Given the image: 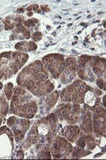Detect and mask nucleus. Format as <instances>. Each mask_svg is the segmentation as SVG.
<instances>
[{
    "instance_id": "24",
    "label": "nucleus",
    "mask_w": 106,
    "mask_h": 160,
    "mask_svg": "<svg viewBox=\"0 0 106 160\" xmlns=\"http://www.w3.org/2000/svg\"><path fill=\"white\" fill-rule=\"evenodd\" d=\"M38 22V19H36V18H33V19H30V20H27V21H26V22H24V25H25L26 28H31L36 25Z\"/></svg>"
},
{
    "instance_id": "16",
    "label": "nucleus",
    "mask_w": 106,
    "mask_h": 160,
    "mask_svg": "<svg viewBox=\"0 0 106 160\" xmlns=\"http://www.w3.org/2000/svg\"><path fill=\"white\" fill-rule=\"evenodd\" d=\"M80 127L83 132L89 133L93 130V121L91 117H88L81 114V119H80Z\"/></svg>"
},
{
    "instance_id": "19",
    "label": "nucleus",
    "mask_w": 106,
    "mask_h": 160,
    "mask_svg": "<svg viewBox=\"0 0 106 160\" xmlns=\"http://www.w3.org/2000/svg\"><path fill=\"white\" fill-rule=\"evenodd\" d=\"M58 97H59V92L58 91H54L53 93H50L47 97L46 98L45 102L49 108H54L55 106L56 102L58 101Z\"/></svg>"
},
{
    "instance_id": "9",
    "label": "nucleus",
    "mask_w": 106,
    "mask_h": 160,
    "mask_svg": "<svg viewBox=\"0 0 106 160\" xmlns=\"http://www.w3.org/2000/svg\"><path fill=\"white\" fill-rule=\"evenodd\" d=\"M77 59L74 57H70L65 60V68L62 72L61 76V82L63 83H66L72 80L76 76L77 73Z\"/></svg>"
},
{
    "instance_id": "7",
    "label": "nucleus",
    "mask_w": 106,
    "mask_h": 160,
    "mask_svg": "<svg viewBox=\"0 0 106 160\" xmlns=\"http://www.w3.org/2000/svg\"><path fill=\"white\" fill-rule=\"evenodd\" d=\"M72 145L61 137H56L52 141L51 148L54 158H67L72 152Z\"/></svg>"
},
{
    "instance_id": "18",
    "label": "nucleus",
    "mask_w": 106,
    "mask_h": 160,
    "mask_svg": "<svg viewBox=\"0 0 106 160\" xmlns=\"http://www.w3.org/2000/svg\"><path fill=\"white\" fill-rule=\"evenodd\" d=\"M80 112H81V108H80L79 104L73 103L72 111H71L70 117H69L68 120H67L68 123L73 125V124H75L76 122H77L78 118H79Z\"/></svg>"
},
{
    "instance_id": "23",
    "label": "nucleus",
    "mask_w": 106,
    "mask_h": 160,
    "mask_svg": "<svg viewBox=\"0 0 106 160\" xmlns=\"http://www.w3.org/2000/svg\"><path fill=\"white\" fill-rule=\"evenodd\" d=\"M96 146L95 138L91 135H85V147L88 148V149L93 150Z\"/></svg>"
},
{
    "instance_id": "6",
    "label": "nucleus",
    "mask_w": 106,
    "mask_h": 160,
    "mask_svg": "<svg viewBox=\"0 0 106 160\" xmlns=\"http://www.w3.org/2000/svg\"><path fill=\"white\" fill-rule=\"evenodd\" d=\"M37 123L38 135H43L46 142H50L56 134L57 118L54 114H51L46 118L38 120Z\"/></svg>"
},
{
    "instance_id": "13",
    "label": "nucleus",
    "mask_w": 106,
    "mask_h": 160,
    "mask_svg": "<svg viewBox=\"0 0 106 160\" xmlns=\"http://www.w3.org/2000/svg\"><path fill=\"white\" fill-rule=\"evenodd\" d=\"M30 38H31V34H30L29 30L26 29L25 27L19 26L15 31H13L11 37V40L28 39Z\"/></svg>"
},
{
    "instance_id": "4",
    "label": "nucleus",
    "mask_w": 106,
    "mask_h": 160,
    "mask_svg": "<svg viewBox=\"0 0 106 160\" xmlns=\"http://www.w3.org/2000/svg\"><path fill=\"white\" fill-rule=\"evenodd\" d=\"M92 90L85 82L81 80H76L74 83L64 88L61 91V98L63 102L81 104L84 101L85 94Z\"/></svg>"
},
{
    "instance_id": "10",
    "label": "nucleus",
    "mask_w": 106,
    "mask_h": 160,
    "mask_svg": "<svg viewBox=\"0 0 106 160\" xmlns=\"http://www.w3.org/2000/svg\"><path fill=\"white\" fill-rule=\"evenodd\" d=\"M92 71L97 75H103L105 73V59L98 56L91 57L90 60Z\"/></svg>"
},
{
    "instance_id": "21",
    "label": "nucleus",
    "mask_w": 106,
    "mask_h": 160,
    "mask_svg": "<svg viewBox=\"0 0 106 160\" xmlns=\"http://www.w3.org/2000/svg\"><path fill=\"white\" fill-rule=\"evenodd\" d=\"M8 111V102L2 95L0 96V115L5 117Z\"/></svg>"
},
{
    "instance_id": "11",
    "label": "nucleus",
    "mask_w": 106,
    "mask_h": 160,
    "mask_svg": "<svg viewBox=\"0 0 106 160\" xmlns=\"http://www.w3.org/2000/svg\"><path fill=\"white\" fill-rule=\"evenodd\" d=\"M62 135L70 142H76L80 134V128L77 126L69 125L62 130Z\"/></svg>"
},
{
    "instance_id": "17",
    "label": "nucleus",
    "mask_w": 106,
    "mask_h": 160,
    "mask_svg": "<svg viewBox=\"0 0 106 160\" xmlns=\"http://www.w3.org/2000/svg\"><path fill=\"white\" fill-rule=\"evenodd\" d=\"M38 46L33 42H19L15 45V49L23 52H31L37 49Z\"/></svg>"
},
{
    "instance_id": "27",
    "label": "nucleus",
    "mask_w": 106,
    "mask_h": 160,
    "mask_svg": "<svg viewBox=\"0 0 106 160\" xmlns=\"http://www.w3.org/2000/svg\"><path fill=\"white\" fill-rule=\"evenodd\" d=\"M97 85L101 89H105V88H104L105 87V81L103 80L102 78H98V79H97Z\"/></svg>"
},
{
    "instance_id": "33",
    "label": "nucleus",
    "mask_w": 106,
    "mask_h": 160,
    "mask_svg": "<svg viewBox=\"0 0 106 160\" xmlns=\"http://www.w3.org/2000/svg\"><path fill=\"white\" fill-rule=\"evenodd\" d=\"M33 15V13H29V14H28V15H30V16H31V15Z\"/></svg>"
},
{
    "instance_id": "15",
    "label": "nucleus",
    "mask_w": 106,
    "mask_h": 160,
    "mask_svg": "<svg viewBox=\"0 0 106 160\" xmlns=\"http://www.w3.org/2000/svg\"><path fill=\"white\" fill-rule=\"evenodd\" d=\"M24 20V18L22 16H11L8 17L4 22L6 30H11L15 27L21 26V22Z\"/></svg>"
},
{
    "instance_id": "29",
    "label": "nucleus",
    "mask_w": 106,
    "mask_h": 160,
    "mask_svg": "<svg viewBox=\"0 0 106 160\" xmlns=\"http://www.w3.org/2000/svg\"><path fill=\"white\" fill-rule=\"evenodd\" d=\"M17 157H18V158H23L24 157L23 152H22V151H18V153H17Z\"/></svg>"
},
{
    "instance_id": "1",
    "label": "nucleus",
    "mask_w": 106,
    "mask_h": 160,
    "mask_svg": "<svg viewBox=\"0 0 106 160\" xmlns=\"http://www.w3.org/2000/svg\"><path fill=\"white\" fill-rule=\"evenodd\" d=\"M49 74L41 61H35L24 68L18 74L17 83L37 97L52 92L54 84L48 79Z\"/></svg>"
},
{
    "instance_id": "28",
    "label": "nucleus",
    "mask_w": 106,
    "mask_h": 160,
    "mask_svg": "<svg viewBox=\"0 0 106 160\" xmlns=\"http://www.w3.org/2000/svg\"><path fill=\"white\" fill-rule=\"evenodd\" d=\"M15 119H16V117H10L9 118H8L7 120V126L8 127H10V128H11L14 124H15Z\"/></svg>"
},
{
    "instance_id": "12",
    "label": "nucleus",
    "mask_w": 106,
    "mask_h": 160,
    "mask_svg": "<svg viewBox=\"0 0 106 160\" xmlns=\"http://www.w3.org/2000/svg\"><path fill=\"white\" fill-rule=\"evenodd\" d=\"M72 108L73 104L71 103L60 105L58 109L55 111V113H54L56 118H58L60 121H63V120H66L67 121L70 115L71 111H72Z\"/></svg>"
},
{
    "instance_id": "14",
    "label": "nucleus",
    "mask_w": 106,
    "mask_h": 160,
    "mask_svg": "<svg viewBox=\"0 0 106 160\" xmlns=\"http://www.w3.org/2000/svg\"><path fill=\"white\" fill-rule=\"evenodd\" d=\"M31 124V121L27 118H17L15 119V124L11 127L12 131H20L26 133L27 129L29 128V126Z\"/></svg>"
},
{
    "instance_id": "32",
    "label": "nucleus",
    "mask_w": 106,
    "mask_h": 160,
    "mask_svg": "<svg viewBox=\"0 0 106 160\" xmlns=\"http://www.w3.org/2000/svg\"><path fill=\"white\" fill-rule=\"evenodd\" d=\"M2 116L0 115V125H1V122H2Z\"/></svg>"
},
{
    "instance_id": "2",
    "label": "nucleus",
    "mask_w": 106,
    "mask_h": 160,
    "mask_svg": "<svg viewBox=\"0 0 106 160\" xmlns=\"http://www.w3.org/2000/svg\"><path fill=\"white\" fill-rule=\"evenodd\" d=\"M11 103V113L25 118H32L38 111V105L32 95L21 87L15 88Z\"/></svg>"
},
{
    "instance_id": "25",
    "label": "nucleus",
    "mask_w": 106,
    "mask_h": 160,
    "mask_svg": "<svg viewBox=\"0 0 106 160\" xmlns=\"http://www.w3.org/2000/svg\"><path fill=\"white\" fill-rule=\"evenodd\" d=\"M51 152L49 151V150H43V151H40V153L38 154L39 158H51Z\"/></svg>"
},
{
    "instance_id": "20",
    "label": "nucleus",
    "mask_w": 106,
    "mask_h": 160,
    "mask_svg": "<svg viewBox=\"0 0 106 160\" xmlns=\"http://www.w3.org/2000/svg\"><path fill=\"white\" fill-rule=\"evenodd\" d=\"M72 157L74 158H81L84 156H86L87 155L90 154V151H85L84 148H81L79 147H76L74 148V151H72Z\"/></svg>"
},
{
    "instance_id": "31",
    "label": "nucleus",
    "mask_w": 106,
    "mask_h": 160,
    "mask_svg": "<svg viewBox=\"0 0 106 160\" xmlns=\"http://www.w3.org/2000/svg\"><path fill=\"white\" fill-rule=\"evenodd\" d=\"M2 89V83L1 82H0V91Z\"/></svg>"
},
{
    "instance_id": "3",
    "label": "nucleus",
    "mask_w": 106,
    "mask_h": 160,
    "mask_svg": "<svg viewBox=\"0 0 106 160\" xmlns=\"http://www.w3.org/2000/svg\"><path fill=\"white\" fill-rule=\"evenodd\" d=\"M28 55L21 51L3 52L0 55V79L11 78L25 65Z\"/></svg>"
},
{
    "instance_id": "22",
    "label": "nucleus",
    "mask_w": 106,
    "mask_h": 160,
    "mask_svg": "<svg viewBox=\"0 0 106 160\" xmlns=\"http://www.w3.org/2000/svg\"><path fill=\"white\" fill-rule=\"evenodd\" d=\"M4 92H5V95L6 96H7V100L11 99V97H12L13 95V93H14V85L12 84V82H8V83L5 86Z\"/></svg>"
},
{
    "instance_id": "26",
    "label": "nucleus",
    "mask_w": 106,
    "mask_h": 160,
    "mask_svg": "<svg viewBox=\"0 0 106 160\" xmlns=\"http://www.w3.org/2000/svg\"><path fill=\"white\" fill-rule=\"evenodd\" d=\"M41 37H42L41 33L39 32V31H37V32H34V34H33L31 38H32L34 42H38V41H39V40L41 39Z\"/></svg>"
},
{
    "instance_id": "30",
    "label": "nucleus",
    "mask_w": 106,
    "mask_h": 160,
    "mask_svg": "<svg viewBox=\"0 0 106 160\" xmlns=\"http://www.w3.org/2000/svg\"><path fill=\"white\" fill-rule=\"evenodd\" d=\"M95 92H96V95H101V91H100V90L98 89H95Z\"/></svg>"
},
{
    "instance_id": "5",
    "label": "nucleus",
    "mask_w": 106,
    "mask_h": 160,
    "mask_svg": "<svg viewBox=\"0 0 106 160\" xmlns=\"http://www.w3.org/2000/svg\"><path fill=\"white\" fill-rule=\"evenodd\" d=\"M41 62L47 71H50L54 78H58L61 74H62L65 68L64 56L60 54H51L46 55L41 59Z\"/></svg>"
},
{
    "instance_id": "8",
    "label": "nucleus",
    "mask_w": 106,
    "mask_h": 160,
    "mask_svg": "<svg viewBox=\"0 0 106 160\" xmlns=\"http://www.w3.org/2000/svg\"><path fill=\"white\" fill-rule=\"evenodd\" d=\"M93 127L96 135L105 136V110L101 106L94 110Z\"/></svg>"
}]
</instances>
